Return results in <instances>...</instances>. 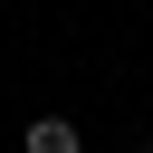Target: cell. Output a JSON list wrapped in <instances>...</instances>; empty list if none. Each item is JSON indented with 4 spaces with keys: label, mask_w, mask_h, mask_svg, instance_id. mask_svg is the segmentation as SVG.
<instances>
[{
    "label": "cell",
    "mask_w": 153,
    "mask_h": 153,
    "mask_svg": "<svg viewBox=\"0 0 153 153\" xmlns=\"http://www.w3.org/2000/svg\"><path fill=\"white\" fill-rule=\"evenodd\" d=\"M19 153H86V134H76L67 115H29V134H19Z\"/></svg>",
    "instance_id": "cell-1"
},
{
    "label": "cell",
    "mask_w": 153,
    "mask_h": 153,
    "mask_svg": "<svg viewBox=\"0 0 153 153\" xmlns=\"http://www.w3.org/2000/svg\"><path fill=\"white\" fill-rule=\"evenodd\" d=\"M134 153H153V134H143V143H134Z\"/></svg>",
    "instance_id": "cell-2"
}]
</instances>
